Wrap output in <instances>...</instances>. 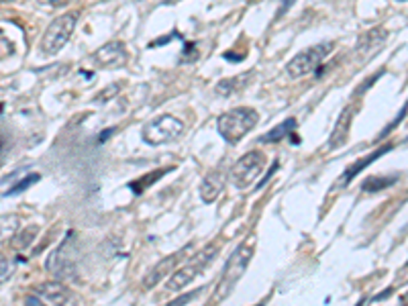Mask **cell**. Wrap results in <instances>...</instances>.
I'll return each mask as SVG.
<instances>
[{
	"label": "cell",
	"instance_id": "6da1fadb",
	"mask_svg": "<svg viewBox=\"0 0 408 306\" xmlns=\"http://www.w3.org/2000/svg\"><path fill=\"white\" fill-rule=\"evenodd\" d=\"M254 251H256V243H249V241H243L233 253L231 258L227 260L223 269V276L217 284V290L211 298V303H219V300H224L231 290L235 288V284L243 278L245 269L249 266L251 258H254Z\"/></svg>",
	"mask_w": 408,
	"mask_h": 306
},
{
	"label": "cell",
	"instance_id": "7a4b0ae2",
	"mask_svg": "<svg viewBox=\"0 0 408 306\" xmlns=\"http://www.w3.org/2000/svg\"><path fill=\"white\" fill-rule=\"evenodd\" d=\"M258 123H260V113L256 109L239 107L227 111L217 118V131L229 145H237Z\"/></svg>",
	"mask_w": 408,
	"mask_h": 306
},
{
	"label": "cell",
	"instance_id": "3957f363",
	"mask_svg": "<svg viewBox=\"0 0 408 306\" xmlns=\"http://www.w3.org/2000/svg\"><path fill=\"white\" fill-rule=\"evenodd\" d=\"M186 125L174 115H159L153 120H149L148 125L141 129V139L151 145H166V143H174L182 137Z\"/></svg>",
	"mask_w": 408,
	"mask_h": 306
},
{
	"label": "cell",
	"instance_id": "277c9868",
	"mask_svg": "<svg viewBox=\"0 0 408 306\" xmlns=\"http://www.w3.org/2000/svg\"><path fill=\"white\" fill-rule=\"evenodd\" d=\"M78 23V12H64L57 19H53L47 27V31L41 37V51L45 55H55L60 53L66 43L70 41Z\"/></svg>",
	"mask_w": 408,
	"mask_h": 306
},
{
	"label": "cell",
	"instance_id": "5b68a950",
	"mask_svg": "<svg viewBox=\"0 0 408 306\" xmlns=\"http://www.w3.org/2000/svg\"><path fill=\"white\" fill-rule=\"evenodd\" d=\"M333 49V41H323V43H317V45H312V47L300 51V53H296V55L290 60V64L286 66V74L290 78H294V80H296V78L308 76L310 72L319 70V66L327 60V55H329Z\"/></svg>",
	"mask_w": 408,
	"mask_h": 306
},
{
	"label": "cell",
	"instance_id": "8992f818",
	"mask_svg": "<svg viewBox=\"0 0 408 306\" xmlns=\"http://www.w3.org/2000/svg\"><path fill=\"white\" fill-rule=\"evenodd\" d=\"M263 165H265V155L258 150L254 152H247L245 155H241L233 168H231V182L239 188V190H245L249 188L263 172Z\"/></svg>",
	"mask_w": 408,
	"mask_h": 306
},
{
	"label": "cell",
	"instance_id": "52a82bcc",
	"mask_svg": "<svg viewBox=\"0 0 408 306\" xmlns=\"http://www.w3.org/2000/svg\"><path fill=\"white\" fill-rule=\"evenodd\" d=\"M88 62L96 70H118V68L127 66L129 51L123 41H111V43H105L103 47H98L94 53H90Z\"/></svg>",
	"mask_w": 408,
	"mask_h": 306
},
{
	"label": "cell",
	"instance_id": "ba28073f",
	"mask_svg": "<svg viewBox=\"0 0 408 306\" xmlns=\"http://www.w3.org/2000/svg\"><path fill=\"white\" fill-rule=\"evenodd\" d=\"M215 251H217V247H209V249H206V253H200V258H196V262H194L192 266H186V268L174 271V273L168 278V282H166V288H168V290H172V292L184 290L190 282H194V278L200 273V269L206 268V266L213 262V258H215Z\"/></svg>",
	"mask_w": 408,
	"mask_h": 306
},
{
	"label": "cell",
	"instance_id": "9c48e42d",
	"mask_svg": "<svg viewBox=\"0 0 408 306\" xmlns=\"http://www.w3.org/2000/svg\"><path fill=\"white\" fill-rule=\"evenodd\" d=\"M353 116H355V109L349 105L341 111L339 118L335 120L333 131L329 135V143H327V150L329 152H335L339 147H343L349 139V131H351V123H353Z\"/></svg>",
	"mask_w": 408,
	"mask_h": 306
},
{
	"label": "cell",
	"instance_id": "30bf717a",
	"mask_svg": "<svg viewBox=\"0 0 408 306\" xmlns=\"http://www.w3.org/2000/svg\"><path fill=\"white\" fill-rule=\"evenodd\" d=\"M388 37L384 27H371L370 31H366L364 35H360L357 45H355V55L362 60H370L373 53H378L384 45V41Z\"/></svg>",
	"mask_w": 408,
	"mask_h": 306
},
{
	"label": "cell",
	"instance_id": "8fae6325",
	"mask_svg": "<svg viewBox=\"0 0 408 306\" xmlns=\"http://www.w3.org/2000/svg\"><path fill=\"white\" fill-rule=\"evenodd\" d=\"M35 294L45 305H68L74 300V292L60 282H43L35 288Z\"/></svg>",
	"mask_w": 408,
	"mask_h": 306
},
{
	"label": "cell",
	"instance_id": "7c38bea8",
	"mask_svg": "<svg viewBox=\"0 0 408 306\" xmlns=\"http://www.w3.org/2000/svg\"><path fill=\"white\" fill-rule=\"evenodd\" d=\"M254 78H256L254 72H243V74H239V76L224 78V80H221V82L215 86V92H217L219 96L229 98V96H233V94L243 92V90L254 82Z\"/></svg>",
	"mask_w": 408,
	"mask_h": 306
},
{
	"label": "cell",
	"instance_id": "4fadbf2b",
	"mask_svg": "<svg viewBox=\"0 0 408 306\" xmlns=\"http://www.w3.org/2000/svg\"><path fill=\"white\" fill-rule=\"evenodd\" d=\"M178 260H180V253H174V255H168V258H163L155 268H151L148 271V276L143 278V288L145 290H151V288H155L172 269L176 268V264H178Z\"/></svg>",
	"mask_w": 408,
	"mask_h": 306
},
{
	"label": "cell",
	"instance_id": "5bb4252c",
	"mask_svg": "<svg viewBox=\"0 0 408 306\" xmlns=\"http://www.w3.org/2000/svg\"><path fill=\"white\" fill-rule=\"evenodd\" d=\"M224 188V176L221 172H211L206 174V178L202 180L200 184V198L206 202V204H213Z\"/></svg>",
	"mask_w": 408,
	"mask_h": 306
},
{
	"label": "cell",
	"instance_id": "9a60e30c",
	"mask_svg": "<svg viewBox=\"0 0 408 306\" xmlns=\"http://www.w3.org/2000/svg\"><path fill=\"white\" fill-rule=\"evenodd\" d=\"M390 150H392V145H384V147H378L375 152H371L370 155H366V157L357 159V161H355L353 165H349V168H347V170L343 172V178H341V182H343V184H349V182H351V180H353L355 176H357V174H362V172H364V170H366L368 165H371V163H373V161H375L378 157L386 155V153L390 152Z\"/></svg>",
	"mask_w": 408,
	"mask_h": 306
},
{
	"label": "cell",
	"instance_id": "2e32d148",
	"mask_svg": "<svg viewBox=\"0 0 408 306\" xmlns=\"http://www.w3.org/2000/svg\"><path fill=\"white\" fill-rule=\"evenodd\" d=\"M294 129H296V118H294V116H290V118L282 120L278 127H274L272 131H267L265 135H261L260 141L261 143H278V141H282V139L290 137Z\"/></svg>",
	"mask_w": 408,
	"mask_h": 306
},
{
	"label": "cell",
	"instance_id": "e0dca14e",
	"mask_svg": "<svg viewBox=\"0 0 408 306\" xmlns=\"http://www.w3.org/2000/svg\"><path fill=\"white\" fill-rule=\"evenodd\" d=\"M398 182V176H390V178H384V176H370L364 184H362V190L364 192H380L386 190L388 186L396 184Z\"/></svg>",
	"mask_w": 408,
	"mask_h": 306
},
{
	"label": "cell",
	"instance_id": "ac0fdd59",
	"mask_svg": "<svg viewBox=\"0 0 408 306\" xmlns=\"http://www.w3.org/2000/svg\"><path fill=\"white\" fill-rule=\"evenodd\" d=\"M37 233H39V227H27L25 231H21V233L15 237L12 247H15V249H19V251H25L27 247H31V243L35 241Z\"/></svg>",
	"mask_w": 408,
	"mask_h": 306
},
{
	"label": "cell",
	"instance_id": "d6986e66",
	"mask_svg": "<svg viewBox=\"0 0 408 306\" xmlns=\"http://www.w3.org/2000/svg\"><path fill=\"white\" fill-rule=\"evenodd\" d=\"M39 180H41V174H35V172H31V174H27L21 182H17L10 190H6L2 196L6 198V196H17V194H23L25 190H29L33 184H37Z\"/></svg>",
	"mask_w": 408,
	"mask_h": 306
},
{
	"label": "cell",
	"instance_id": "ffe728a7",
	"mask_svg": "<svg viewBox=\"0 0 408 306\" xmlns=\"http://www.w3.org/2000/svg\"><path fill=\"white\" fill-rule=\"evenodd\" d=\"M163 172H166V170H163ZM163 172H151L149 176L141 178V180H137V182H131L129 186H131V188H135V190H133L135 194H141V192L145 190L148 186H151V184H153L155 180H159V178L163 176Z\"/></svg>",
	"mask_w": 408,
	"mask_h": 306
},
{
	"label": "cell",
	"instance_id": "44dd1931",
	"mask_svg": "<svg viewBox=\"0 0 408 306\" xmlns=\"http://www.w3.org/2000/svg\"><path fill=\"white\" fill-rule=\"evenodd\" d=\"M407 113H408V102L402 107V111L398 113V116H396V118H394V120H392V123H390V125H388V127L380 133V135H378V141H380V139H384V137H388V135H390V133L398 127V123H402V118L407 116Z\"/></svg>",
	"mask_w": 408,
	"mask_h": 306
},
{
	"label": "cell",
	"instance_id": "7402d4cb",
	"mask_svg": "<svg viewBox=\"0 0 408 306\" xmlns=\"http://www.w3.org/2000/svg\"><path fill=\"white\" fill-rule=\"evenodd\" d=\"M118 90H121V84H118V82H116V84H111V86H109V88H105V90H103V92L94 98V100H96V102H109V100H112V98L118 94Z\"/></svg>",
	"mask_w": 408,
	"mask_h": 306
},
{
	"label": "cell",
	"instance_id": "603a6c76",
	"mask_svg": "<svg viewBox=\"0 0 408 306\" xmlns=\"http://www.w3.org/2000/svg\"><path fill=\"white\" fill-rule=\"evenodd\" d=\"M39 2L45 4V6H51V8H62V6H68L74 0H39Z\"/></svg>",
	"mask_w": 408,
	"mask_h": 306
},
{
	"label": "cell",
	"instance_id": "cb8c5ba5",
	"mask_svg": "<svg viewBox=\"0 0 408 306\" xmlns=\"http://www.w3.org/2000/svg\"><path fill=\"white\" fill-rule=\"evenodd\" d=\"M200 294V290H196V292H192V294H184V296H180V298H176L172 305H182V303H190V300H194L196 296Z\"/></svg>",
	"mask_w": 408,
	"mask_h": 306
},
{
	"label": "cell",
	"instance_id": "d4e9b609",
	"mask_svg": "<svg viewBox=\"0 0 408 306\" xmlns=\"http://www.w3.org/2000/svg\"><path fill=\"white\" fill-rule=\"evenodd\" d=\"M10 269H12L10 266L6 268V258H2V282H6V280L10 278V273H12Z\"/></svg>",
	"mask_w": 408,
	"mask_h": 306
},
{
	"label": "cell",
	"instance_id": "484cf974",
	"mask_svg": "<svg viewBox=\"0 0 408 306\" xmlns=\"http://www.w3.org/2000/svg\"><path fill=\"white\" fill-rule=\"evenodd\" d=\"M278 165H280V163H278V161H274V165H272V170H269V174H267V176H265V178L261 180L260 184H258V188H261V186H263V184H265V182H267V180L272 178V174H274V172L278 170Z\"/></svg>",
	"mask_w": 408,
	"mask_h": 306
},
{
	"label": "cell",
	"instance_id": "4316f807",
	"mask_svg": "<svg viewBox=\"0 0 408 306\" xmlns=\"http://www.w3.org/2000/svg\"><path fill=\"white\" fill-rule=\"evenodd\" d=\"M112 133H114V129H109V131H105V133H100V137H98V143H105L109 137H111Z\"/></svg>",
	"mask_w": 408,
	"mask_h": 306
},
{
	"label": "cell",
	"instance_id": "83f0119b",
	"mask_svg": "<svg viewBox=\"0 0 408 306\" xmlns=\"http://www.w3.org/2000/svg\"><path fill=\"white\" fill-rule=\"evenodd\" d=\"M294 2H296V0H284V2H282V8H280V15H284V12H286V10H288Z\"/></svg>",
	"mask_w": 408,
	"mask_h": 306
},
{
	"label": "cell",
	"instance_id": "f1b7e54d",
	"mask_svg": "<svg viewBox=\"0 0 408 306\" xmlns=\"http://www.w3.org/2000/svg\"><path fill=\"white\" fill-rule=\"evenodd\" d=\"M390 294H392V290H388V292H380V294H375L371 300H382V298H388Z\"/></svg>",
	"mask_w": 408,
	"mask_h": 306
},
{
	"label": "cell",
	"instance_id": "f546056e",
	"mask_svg": "<svg viewBox=\"0 0 408 306\" xmlns=\"http://www.w3.org/2000/svg\"><path fill=\"white\" fill-rule=\"evenodd\" d=\"M400 303H402V305H408V292H407V294H402V296H400Z\"/></svg>",
	"mask_w": 408,
	"mask_h": 306
},
{
	"label": "cell",
	"instance_id": "4dcf8cb0",
	"mask_svg": "<svg viewBox=\"0 0 408 306\" xmlns=\"http://www.w3.org/2000/svg\"><path fill=\"white\" fill-rule=\"evenodd\" d=\"M398 2H408V0H398Z\"/></svg>",
	"mask_w": 408,
	"mask_h": 306
}]
</instances>
